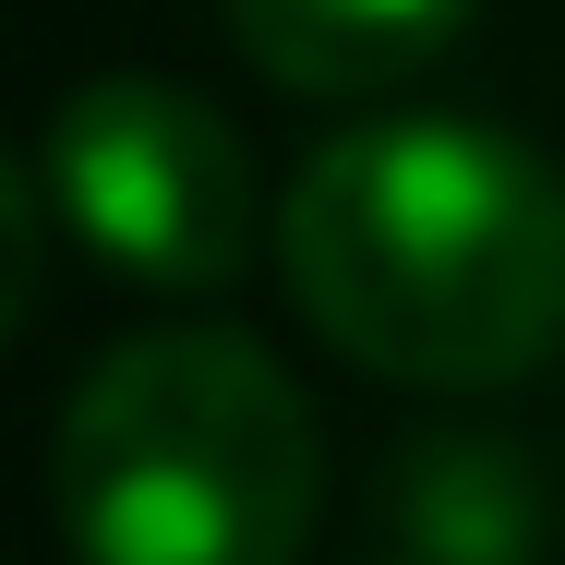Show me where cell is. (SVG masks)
Instances as JSON below:
<instances>
[{"label": "cell", "instance_id": "1", "mask_svg": "<svg viewBox=\"0 0 565 565\" xmlns=\"http://www.w3.org/2000/svg\"><path fill=\"white\" fill-rule=\"evenodd\" d=\"M277 277L361 373L481 397L565 349V181L457 109L361 120L277 193Z\"/></svg>", "mask_w": 565, "mask_h": 565}, {"label": "cell", "instance_id": "2", "mask_svg": "<svg viewBox=\"0 0 565 565\" xmlns=\"http://www.w3.org/2000/svg\"><path fill=\"white\" fill-rule=\"evenodd\" d=\"M49 505L73 565H301L326 434L241 326H157L73 385Z\"/></svg>", "mask_w": 565, "mask_h": 565}, {"label": "cell", "instance_id": "3", "mask_svg": "<svg viewBox=\"0 0 565 565\" xmlns=\"http://www.w3.org/2000/svg\"><path fill=\"white\" fill-rule=\"evenodd\" d=\"M36 193L132 289H228L265 241L253 145L169 73H97L49 109Z\"/></svg>", "mask_w": 565, "mask_h": 565}, {"label": "cell", "instance_id": "4", "mask_svg": "<svg viewBox=\"0 0 565 565\" xmlns=\"http://www.w3.org/2000/svg\"><path fill=\"white\" fill-rule=\"evenodd\" d=\"M481 0H228V36L289 97H385L434 73Z\"/></svg>", "mask_w": 565, "mask_h": 565}, {"label": "cell", "instance_id": "5", "mask_svg": "<svg viewBox=\"0 0 565 565\" xmlns=\"http://www.w3.org/2000/svg\"><path fill=\"white\" fill-rule=\"evenodd\" d=\"M385 530L409 565H542V469L505 434H409L385 457Z\"/></svg>", "mask_w": 565, "mask_h": 565}, {"label": "cell", "instance_id": "6", "mask_svg": "<svg viewBox=\"0 0 565 565\" xmlns=\"http://www.w3.org/2000/svg\"><path fill=\"white\" fill-rule=\"evenodd\" d=\"M36 277H49V193L0 157V349H12V326L36 313Z\"/></svg>", "mask_w": 565, "mask_h": 565}, {"label": "cell", "instance_id": "7", "mask_svg": "<svg viewBox=\"0 0 565 565\" xmlns=\"http://www.w3.org/2000/svg\"><path fill=\"white\" fill-rule=\"evenodd\" d=\"M385 565H409V554H385Z\"/></svg>", "mask_w": 565, "mask_h": 565}]
</instances>
